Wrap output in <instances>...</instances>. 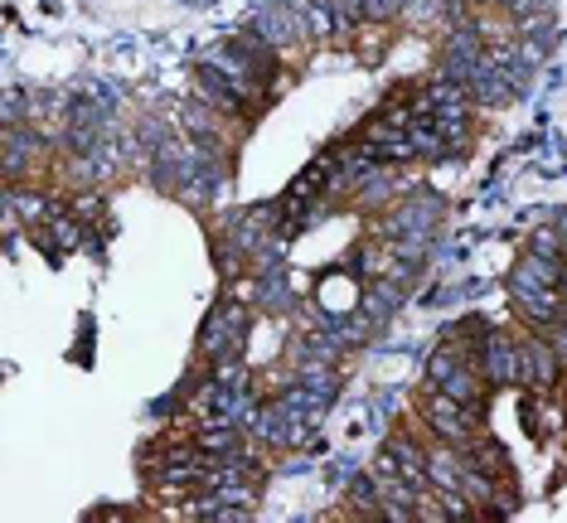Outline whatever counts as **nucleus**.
Returning a JSON list of instances; mask_svg holds the SVG:
<instances>
[{
  "instance_id": "1",
  "label": "nucleus",
  "mask_w": 567,
  "mask_h": 523,
  "mask_svg": "<svg viewBox=\"0 0 567 523\" xmlns=\"http://www.w3.org/2000/svg\"><path fill=\"white\" fill-rule=\"evenodd\" d=\"M252 34L267 39L272 49H291V44L315 39L311 25H306V15H301V5H272V10H262V15L252 20Z\"/></svg>"
},
{
  "instance_id": "2",
  "label": "nucleus",
  "mask_w": 567,
  "mask_h": 523,
  "mask_svg": "<svg viewBox=\"0 0 567 523\" xmlns=\"http://www.w3.org/2000/svg\"><path fill=\"white\" fill-rule=\"evenodd\" d=\"M194 102L214 107V112H223V117H243V112H248V97L238 93L214 63H199V68H194Z\"/></svg>"
},
{
  "instance_id": "3",
  "label": "nucleus",
  "mask_w": 567,
  "mask_h": 523,
  "mask_svg": "<svg viewBox=\"0 0 567 523\" xmlns=\"http://www.w3.org/2000/svg\"><path fill=\"white\" fill-rule=\"evenodd\" d=\"M558 364H563V354H558L548 339H524V344H519V383H529V388H553V383H558Z\"/></svg>"
},
{
  "instance_id": "4",
  "label": "nucleus",
  "mask_w": 567,
  "mask_h": 523,
  "mask_svg": "<svg viewBox=\"0 0 567 523\" xmlns=\"http://www.w3.org/2000/svg\"><path fill=\"white\" fill-rule=\"evenodd\" d=\"M475 369L485 373L490 383H519V344L514 339H504V335H490L485 339V349H480V364Z\"/></svg>"
},
{
  "instance_id": "5",
  "label": "nucleus",
  "mask_w": 567,
  "mask_h": 523,
  "mask_svg": "<svg viewBox=\"0 0 567 523\" xmlns=\"http://www.w3.org/2000/svg\"><path fill=\"white\" fill-rule=\"evenodd\" d=\"M567 272V262H553V257H538L529 252L519 267H514V277H509V291H534V286H558Z\"/></svg>"
},
{
  "instance_id": "6",
  "label": "nucleus",
  "mask_w": 567,
  "mask_h": 523,
  "mask_svg": "<svg viewBox=\"0 0 567 523\" xmlns=\"http://www.w3.org/2000/svg\"><path fill=\"white\" fill-rule=\"evenodd\" d=\"M296 5H301V15H306V25H311L315 39H330V34L340 30V15H335L330 0H296Z\"/></svg>"
},
{
  "instance_id": "7",
  "label": "nucleus",
  "mask_w": 567,
  "mask_h": 523,
  "mask_svg": "<svg viewBox=\"0 0 567 523\" xmlns=\"http://www.w3.org/2000/svg\"><path fill=\"white\" fill-rule=\"evenodd\" d=\"M461 364H466L461 344H441L437 354H432V364H427V383H432V388H441V383H446L451 373L461 369Z\"/></svg>"
},
{
  "instance_id": "8",
  "label": "nucleus",
  "mask_w": 567,
  "mask_h": 523,
  "mask_svg": "<svg viewBox=\"0 0 567 523\" xmlns=\"http://www.w3.org/2000/svg\"><path fill=\"white\" fill-rule=\"evenodd\" d=\"M529 252H538V257H553V262H567V243L558 228H538L534 238H529Z\"/></svg>"
},
{
  "instance_id": "9",
  "label": "nucleus",
  "mask_w": 567,
  "mask_h": 523,
  "mask_svg": "<svg viewBox=\"0 0 567 523\" xmlns=\"http://www.w3.org/2000/svg\"><path fill=\"white\" fill-rule=\"evenodd\" d=\"M553 228L563 233V243H567V214H558V218H553Z\"/></svg>"
}]
</instances>
